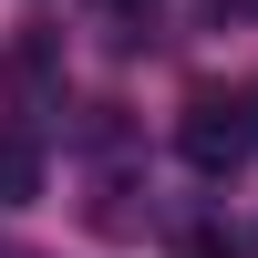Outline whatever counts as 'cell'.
Wrapping results in <instances>:
<instances>
[{
    "label": "cell",
    "mask_w": 258,
    "mask_h": 258,
    "mask_svg": "<svg viewBox=\"0 0 258 258\" xmlns=\"http://www.w3.org/2000/svg\"><path fill=\"white\" fill-rule=\"evenodd\" d=\"M31 197H41V145L0 135V207H31Z\"/></svg>",
    "instance_id": "2"
},
{
    "label": "cell",
    "mask_w": 258,
    "mask_h": 258,
    "mask_svg": "<svg viewBox=\"0 0 258 258\" xmlns=\"http://www.w3.org/2000/svg\"><path fill=\"white\" fill-rule=\"evenodd\" d=\"M248 145H258L248 93H186V114H176V155L197 165V176H238Z\"/></svg>",
    "instance_id": "1"
},
{
    "label": "cell",
    "mask_w": 258,
    "mask_h": 258,
    "mask_svg": "<svg viewBox=\"0 0 258 258\" xmlns=\"http://www.w3.org/2000/svg\"><path fill=\"white\" fill-rule=\"evenodd\" d=\"M11 93H21V103H41V93H52V31H31V41L11 52Z\"/></svg>",
    "instance_id": "3"
},
{
    "label": "cell",
    "mask_w": 258,
    "mask_h": 258,
    "mask_svg": "<svg viewBox=\"0 0 258 258\" xmlns=\"http://www.w3.org/2000/svg\"><path fill=\"white\" fill-rule=\"evenodd\" d=\"M103 11H114V21H135V11H155V0H103Z\"/></svg>",
    "instance_id": "5"
},
{
    "label": "cell",
    "mask_w": 258,
    "mask_h": 258,
    "mask_svg": "<svg viewBox=\"0 0 258 258\" xmlns=\"http://www.w3.org/2000/svg\"><path fill=\"white\" fill-rule=\"evenodd\" d=\"M248 114H258V93H248Z\"/></svg>",
    "instance_id": "6"
},
{
    "label": "cell",
    "mask_w": 258,
    "mask_h": 258,
    "mask_svg": "<svg viewBox=\"0 0 258 258\" xmlns=\"http://www.w3.org/2000/svg\"><path fill=\"white\" fill-rule=\"evenodd\" d=\"M207 11H217V21H258V0H207Z\"/></svg>",
    "instance_id": "4"
}]
</instances>
